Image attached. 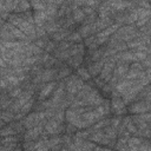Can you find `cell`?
Listing matches in <instances>:
<instances>
[{"label": "cell", "mask_w": 151, "mask_h": 151, "mask_svg": "<svg viewBox=\"0 0 151 151\" xmlns=\"http://www.w3.org/2000/svg\"><path fill=\"white\" fill-rule=\"evenodd\" d=\"M113 68H114V60L107 61V63L104 65V67H103V70H101V72H100L99 79H101L103 81H109V80L112 78Z\"/></svg>", "instance_id": "cell-2"}, {"label": "cell", "mask_w": 151, "mask_h": 151, "mask_svg": "<svg viewBox=\"0 0 151 151\" xmlns=\"http://www.w3.org/2000/svg\"><path fill=\"white\" fill-rule=\"evenodd\" d=\"M105 64H106V60H105V59H100V60L96 61L92 66L88 67L90 74H91V76H97L99 72H101V70H103V67H104Z\"/></svg>", "instance_id": "cell-7"}, {"label": "cell", "mask_w": 151, "mask_h": 151, "mask_svg": "<svg viewBox=\"0 0 151 151\" xmlns=\"http://www.w3.org/2000/svg\"><path fill=\"white\" fill-rule=\"evenodd\" d=\"M78 76H80V77H81V79H85V80H88V79H90V77H91L90 72H88L87 70H85L84 67H80V68L78 70Z\"/></svg>", "instance_id": "cell-22"}, {"label": "cell", "mask_w": 151, "mask_h": 151, "mask_svg": "<svg viewBox=\"0 0 151 151\" xmlns=\"http://www.w3.org/2000/svg\"><path fill=\"white\" fill-rule=\"evenodd\" d=\"M131 70H134V71H142L143 70V65L139 64V63H134L131 65Z\"/></svg>", "instance_id": "cell-28"}, {"label": "cell", "mask_w": 151, "mask_h": 151, "mask_svg": "<svg viewBox=\"0 0 151 151\" xmlns=\"http://www.w3.org/2000/svg\"><path fill=\"white\" fill-rule=\"evenodd\" d=\"M81 35H80V33L79 32H73V33H71L70 35H68V38H67V40L70 41V42H79V41H81Z\"/></svg>", "instance_id": "cell-20"}, {"label": "cell", "mask_w": 151, "mask_h": 151, "mask_svg": "<svg viewBox=\"0 0 151 151\" xmlns=\"http://www.w3.org/2000/svg\"><path fill=\"white\" fill-rule=\"evenodd\" d=\"M73 20L74 22H80L85 20V13L83 11V8H74L73 9Z\"/></svg>", "instance_id": "cell-12"}, {"label": "cell", "mask_w": 151, "mask_h": 151, "mask_svg": "<svg viewBox=\"0 0 151 151\" xmlns=\"http://www.w3.org/2000/svg\"><path fill=\"white\" fill-rule=\"evenodd\" d=\"M70 73H71V71H70L68 68L64 67V68H61V70L58 72V78H65V77H67Z\"/></svg>", "instance_id": "cell-25"}, {"label": "cell", "mask_w": 151, "mask_h": 151, "mask_svg": "<svg viewBox=\"0 0 151 151\" xmlns=\"http://www.w3.org/2000/svg\"><path fill=\"white\" fill-rule=\"evenodd\" d=\"M40 132H41V125H38V126H35V127H32V129H29V130L25 133V139H26L27 142H31V140H33V139H37L38 136L40 134Z\"/></svg>", "instance_id": "cell-8"}, {"label": "cell", "mask_w": 151, "mask_h": 151, "mask_svg": "<svg viewBox=\"0 0 151 151\" xmlns=\"http://www.w3.org/2000/svg\"><path fill=\"white\" fill-rule=\"evenodd\" d=\"M117 57H120V59L123 61H131V60H134V53L132 52H125V53H122L120 55H117Z\"/></svg>", "instance_id": "cell-21"}, {"label": "cell", "mask_w": 151, "mask_h": 151, "mask_svg": "<svg viewBox=\"0 0 151 151\" xmlns=\"http://www.w3.org/2000/svg\"><path fill=\"white\" fill-rule=\"evenodd\" d=\"M54 48H55V44L53 41H47V44L45 46L46 52H52V51H54Z\"/></svg>", "instance_id": "cell-26"}, {"label": "cell", "mask_w": 151, "mask_h": 151, "mask_svg": "<svg viewBox=\"0 0 151 151\" xmlns=\"http://www.w3.org/2000/svg\"><path fill=\"white\" fill-rule=\"evenodd\" d=\"M22 94V90L20 88V87H14V88H11L9 91H8V97L11 98V99H18L20 96Z\"/></svg>", "instance_id": "cell-15"}, {"label": "cell", "mask_w": 151, "mask_h": 151, "mask_svg": "<svg viewBox=\"0 0 151 151\" xmlns=\"http://www.w3.org/2000/svg\"><path fill=\"white\" fill-rule=\"evenodd\" d=\"M105 134H106V137L109 138V139H114L116 138V136H117V129H114L113 126H107V127H105L104 129V131H103Z\"/></svg>", "instance_id": "cell-14"}, {"label": "cell", "mask_w": 151, "mask_h": 151, "mask_svg": "<svg viewBox=\"0 0 151 151\" xmlns=\"http://www.w3.org/2000/svg\"><path fill=\"white\" fill-rule=\"evenodd\" d=\"M57 151H68V150H66V149H63V150H57Z\"/></svg>", "instance_id": "cell-29"}, {"label": "cell", "mask_w": 151, "mask_h": 151, "mask_svg": "<svg viewBox=\"0 0 151 151\" xmlns=\"http://www.w3.org/2000/svg\"><path fill=\"white\" fill-rule=\"evenodd\" d=\"M134 85H136V84H134L133 80L126 79V80H123V81H120V83H118V84L116 85V91L119 92V93L125 94V93H126L131 87H133Z\"/></svg>", "instance_id": "cell-5"}, {"label": "cell", "mask_w": 151, "mask_h": 151, "mask_svg": "<svg viewBox=\"0 0 151 151\" xmlns=\"http://www.w3.org/2000/svg\"><path fill=\"white\" fill-rule=\"evenodd\" d=\"M71 33H68V31H66V29H61V31H59V32H57L55 34H53V40L55 41V40H61V39H64V38H68V35H70Z\"/></svg>", "instance_id": "cell-16"}, {"label": "cell", "mask_w": 151, "mask_h": 151, "mask_svg": "<svg viewBox=\"0 0 151 151\" xmlns=\"http://www.w3.org/2000/svg\"><path fill=\"white\" fill-rule=\"evenodd\" d=\"M33 103H34V101H33V99H31L29 101H27V103L22 106V109L20 110V113H22V114L25 116L28 111H31V109H32V106H33Z\"/></svg>", "instance_id": "cell-23"}, {"label": "cell", "mask_w": 151, "mask_h": 151, "mask_svg": "<svg viewBox=\"0 0 151 151\" xmlns=\"http://www.w3.org/2000/svg\"><path fill=\"white\" fill-rule=\"evenodd\" d=\"M13 118H15V116H14V113H13L9 109L2 111V112H1V125H2V127H5V124H6V123L12 122Z\"/></svg>", "instance_id": "cell-11"}, {"label": "cell", "mask_w": 151, "mask_h": 151, "mask_svg": "<svg viewBox=\"0 0 151 151\" xmlns=\"http://www.w3.org/2000/svg\"><path fill=\"white\" fill-rule=\"evenodd\" d=\"M61 129H63V127L60 126V124H59L58 122H55L54 119H51V120L46 124V126H45V131H46L47 133H51V134L58 133Z\"/></svg>", "instance_id": "cell-6"}, {"label": "cell", "mask_w": 151, "mask_h": 151, "mask_svg": "<svg viewBox=\"0 0 151 151\" xmlns=\"http://www.w3.org/2000/svg\"><path fill=\"white\" fill-rule=\"evenodd\" d=\"M124 101H123V99H120V98H118V97H114L113 98V100H112V110L116 112V113H118V114H120L122 112H124Z\"/></svg>", "instance_id": "cell-10"}, {"label": "cell", "mask_w": 151, "mask_h": 151, "mask_svg": "<svg viewBox=\"0 0 151 151\" xmlns=\"http://www.w3.org/2000/svg\"><path fill=\"white\" fill-rule=\"evenodd\" d=\"M18 142V138L15 136H8V137H2L1 140V145H9V144H14Z\"/></svg>", "instance_id": "cell-18"}, {"label": "cell", "mask_w": 151, "mask_h": 151, "mask_svg": "<svg viewBox=\"0 0 151 151\" xmlns=\"http://www.w3.org/2000/svg\"><path fill=\"white\" fill-rule=\"evenodd\" d=\"M83 61V55H74V57H71L68 59V64L73 67H77L80 65V63Z\"/></svg>", "instance_id": "cell-17"}, {"label": "cell", "mask_w": 151, "mask_h": 151, "mask_svg": "<svg viewBox=\"0 0 151 151\" xmlns=\"http://www.w3.org/2000/svg\"><path fill=\"white\" fill-rule=\"evenodd\" d=\"M129 110L132 113H144L151 110V101H139V103L132 104L129 107Z\"/></svg>", "instance_id": "cell-3"}, {"label": "cell", "mask_w": 151, "mask_h": 151, "mask_svg": "<svg viewBox=\"0 0 151 151\" xmlns=\"http://www.w3.org/2000/svg\"><path fill=\"white\" fill-rule=\"evenodd\" d=\"M54 87H55V83H54V81L48 83L47 85H45V86L41 88V91H40L39 100H44V99H46V98L52 93V91H53V88H54Z\"/></svg>", "instance_id": "cell-9"}, {"label": "cell", "mask_w": 151, "mask_h": 151, "mask_svg": "<svg viewBox=\"0 0 151 151\" xmlns=\"http://www.w3.org/2000/svg\"><path fill=\"white\" fill-rule=\"evenodd\" d=\"M80 35L83 38H86L90 33H92V25H84L81 28H80Z\"/></svg>", "instance_id": "cell-19"}, {"label": "cell", "mask_w": 151, "mask_h": 151, "mask_svg": "<svg viewBox=\"0 0 151 151\" xmlns=\"http://www.w3.org/2000/svg\"><path fill=\"white\" fill-rule=\"evenodd\" d=\"M142 143H143V140L140 138H138V137H131L127 140V147L129 149H137Z\"/></svg>", "instance_id": "cell-13"}, {"label": "cell", "mask_w": 151, "mask_h": 151, "mask_svg": "<svg viewBox=\"0 0 151 151\" xmlns=\"http://www.w3.org/2000/svg\"><path fill=\"white\" fill-rule=\"evenodd\" d=\"M86 105H94V106H100L103 103V98L97 91H91L88 96L85 98Z\"/></svg>", "instance_id": "cell-4"}, {"label": "cell", "mask_w": 151, "mask_h": 151, "mask_svg": "<svg viewBox=\"0 0 151 151\" xmlns=\"http://www.w3.org/2000/svg\"><path fill=\"white\" fill-rule=\"evenodd\" d=\"M139 118H140L142 120L146 122V123H150V122H151V113H143V114L139 116Z\"/></svg>", "instance_id": "cell-27"}, {"label": "cell", "mask_w": 151, "mask_h": 151, "mask_svg": "<svg viewBox=\"0 0 151 151\" xmlns=\"http://www.w3.org/2000/svg\"><path fill=\"white\" fill-rule=\"evenodd\" d=\"M84 84H83V80L78 79L77 77H71L67 83H66V90L70 94H76L78 93L81 88H83Z\"/></svg>", "instance_id": "cell-1"}, {"label": "cell", "mask_w": 151, "mask_h": 151, "mask_svg": "<svg viewBox=\"0 0 151 151\" xmlns=\"http://www.w3.org/2000/svg\"><path fill=\"white\" fill-rule=\"evenodd\" d=\"M145 59H146V53L145 52H134V60L143 61Z\"/></svg>", "instance_id": "cell-24"}]
</instances>
